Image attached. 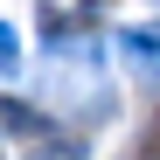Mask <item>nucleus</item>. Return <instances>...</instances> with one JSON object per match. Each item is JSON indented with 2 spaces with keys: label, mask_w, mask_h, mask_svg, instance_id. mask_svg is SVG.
I'll return each instance as SVG.
<instances>
[{
  "label": "nucleus",
  "mask_w": 160,
  "mask_h": 160,
  "mask_svg": "<svg viewBox=\"0 0 160 160\" xmlns=\"http://www.w3.org/2000/svg\"><path fill=\"white\" fill-rule=\"evenodd\" d=\"M0 70H14V28H0Z\"/></svg>",
  "instance_id": "obj_1"
}]
</instances>
